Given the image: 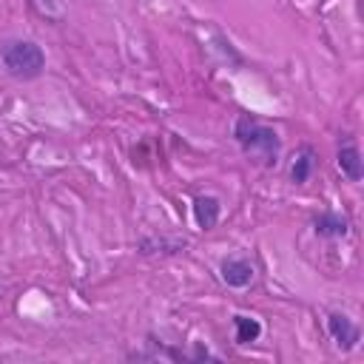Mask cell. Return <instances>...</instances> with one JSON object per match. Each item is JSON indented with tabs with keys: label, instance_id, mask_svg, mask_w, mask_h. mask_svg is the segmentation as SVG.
I'll use <instances>...</instances> for the list:
<instances>
[{
	"label": "cell",
	"instance_id": "52a82bcc",
	"mask_svg": "<svg viewBox=\"0 0 364 364\" xmlns=\"http://www.w3.org/2000/svg\"><path fill=\"white\" fill-rule=\"evenodd\" d=\"M219 213H222V205H219V199H216V196L202 193V196H196V199H193V219H196L199 230H210V228H216Z\"/></svg>",
	"mask_w": 364,
	"mask_h": 364
},
{
	"label": "cell",
	"instance_id": "277c9868",
	"mask_svg": "<svg viewBox=\"0 0 364 364\" xmlns=\"http://www.w3.org/2000/svg\"><path fill=\"white\" fill-rule=\"evenodd\" d=\"M336 162H338V171H341L350 182H358V179L364 176V159H361V151H358V145H355L353 136H347L344 142H338Z\"/></svg>",
	"mask_w": 364,
	"mask_h": 364
},
{
	"label": "cell",
	"instance_id": "7a4b0ae2",
	"mask_svg": "<svg viewBox=\"0 0 364 364\" xmlns=\"http://www.w3.org/2000/svg\"><path fill=\"white\" fill-rule=\"evenodd\" d=\"M0 63L14 80H37L46 71V51L34 40H6L0 46Z\"/></svg>",
	"mask_w": 364,
	"mask_h": 364
},
{
	"label": "cell",
	"instance_id": "9c48e42d",
	"mask_svg": "<svg viewBox=\"0 0 364 364\" xmlns=\"http://www.w3.org/2000/svg\"><path fill=\"white\" fill-rule=\"evenodd\" d=\"M233 327H236V344H253L262 336V324L242 313L233 316Z\"/></svg>",
	"mask_w": 364,
	"mask_h": 364
},
{
	"label": "cell",
	"instance_id": "5b68a950",
	"mask_svg": "<svg viewBox=\"0 0 364 364\" xmlns=\"http://www.w3.org/2000/svg\"><path fill=\"white\" fill-rule=\"evenodd\" d=\"M313 230H316V236H324V239H341V236H347L350 222H347V216H341L336 210H321L318 216H313Z\"/></svg>",
	"mask_w": 364,
	"mask_h": 364
},
{
	"label": "cell",
	"instance_id": "ba28073f",
	"mask_svg": "<svg viewBox=\"0 0 364 364\" xmlns=\"http://www.w3.org/2000/svg\"><path fill=\"white\" fill-rule=\"evenodd\" d=\"M313 171H316V151L313 148H301L296 156H293V165H290V179L296 182V185H304L310 176H313Z\"/></svg>",
	"mask_w": 364,
	"mask_h": 364
},
{
	"label": "cell",
	"instance_id": "3957f363",
	"mask_svg": "<svg viewBox=\"0 0 364 364\" xmlns=\"http://www.w3.org/2000/svg\"><path fill=\"white\" fill-rule=\"evenodd\" d=\"M327 330H330V336H333V341H336V347L341 353H350L358 344V338H361V330L344 313H330L327 316Z\"/></svg>",
	"mask_w": 364,
	"mask_h": 364
},
{
	"label": "cell",
	"instance_id": "8992f818",
	"mask_svg": "<svg viewBox=\"0 0 364 364\" xmlns=\"http://www.w3.org/2000/svg\"><path fill=\"white\" fill-rule=\"evenodd\" d=\"M219 273H222V282L228 287H247L253 282V276H256V270H253V264L247 259H225Z\"/></svg>",
	"mask_w": 364,
	"mask_h": 364
},
{
	"label": "cell",
	"instance_id": "6da1fadb",
	"mask_svg": "<svg viewBox=\"0 0 364 364\" xmlns=\"http://www.w3.org/2000/svg\"><path fill=\"white\" fill-rule=\"evenodd\" d=\"M233 139L239 142V148H242L247 156L259 159L264 168H273V165L279 162L282 139H279V134H276L273 128L262 125L259 119L242 114V117L233 122Z\"/></svg>",
	"mask_w": 364,
	"mask_h": 364
}]
</instances>
